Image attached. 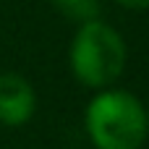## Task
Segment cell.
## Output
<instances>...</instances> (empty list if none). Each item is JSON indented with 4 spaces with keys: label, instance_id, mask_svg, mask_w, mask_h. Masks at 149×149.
<instances>
[{
    "label": "cell",
    "instance_id": "cell-1",
    "mask_svg": "<svg viewBox=\"0 0 149 149\" xmlns=\"http://www.w3.org/2000/svg\"><path fill=\"white\" fill-rule=\"evenodd\" d=\"M86 131L97 149H139L147 136V113L128 92H102L86 107Z\"/></svg>",
    "mask_w": 149,
    "mask_h": 149
},
{
    "label": "cell",
    "instance_id": "cell-5",
    "mask_svg": "<svg viewBox=\"0 0 149 149\" xmlns=\"http://www.w3.org/2000/svg\"><path fill=\"white\" fill-rule=\"evenodd\" d=\"M126 8H149V0H115Z\"/></svg>",
    "mask_w": 149,
    "mask_h": 149
},
{
    "label": "cell",
    "instance_id": "cell-2",
    "mask_svg": "<svg viewBox=\"0 0 149 149\" xmlns=\"http://www.w3.org/2000/svg\"><path fill=\"white\" fill-rule=\"evenodd\" d=\"M126 65V45L115 29L92 18L76 31L71 45V68L76 79L92 89L110 86Z\"/></svg>",
    "mask_w": 149,
    "mask_h": 149
},
{
    "label": "cell",
    "instance_id": "cell-4",
    "mask_svg": "<svg viewBox=\"0 0 149 149\" xmlns=\"http://www.w3.org/2000/svg\"><path fill=\"white\" fill-rule=\"evenodd\" d=\"M65 16L79 18V21H92L100 13V3L97 0H52Z\"/></svg>",
    "mask_w": 149,
    "mask_h": 149
},
{
    "label": "cell",
    "instance_id": "cell-3",
    "mask_svg": "<svg viewBox=\"0 0 149 149\" xmlns=\"http://www.w3.org/2000/svg\"><path fill=\"white\" fill-rule=\"evenodd\" d=\"M34 113V89L16 73H0V123L21 126Z\"/></svg>",
    "mask_w": 149,
    "mask_h": 149
}]
</instances>
